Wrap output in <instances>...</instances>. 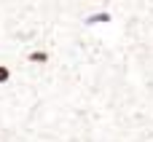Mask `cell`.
Returning <instances> with one entry per match:
<instances>
[{
	"mask_svg": "<svg viewBox=\"0 0 153 142\" xmlns=\"http://www.w3.org/2000/svg\"><path fill=\"white\" fill-rule=\"evenodd\" d=\"M0 86V142H105L78 94L46 64Z\"/></svg>",
	"mask_w": 153,
	"mask_h": 142,
	"instance_id": "obj_1",
	"label": "cell"
},
{
	"mask_svg": "<svg viewBox=\"0 0 153 142\" xmlns=\"http://www.w3.org/2000/svg\"><path fill=\"white\" fill-rule=\"evenodd\" d=\"M116 5H121V13H113L116 19L113 21H121L124 24V30L143 46V48H148V51H153V32L129 11V5H126V0H108V11H113Z\"/></svg>",
	"mask_w": 153,
	"mask_h": 142,
	"instance_id": "obj_2",
	"label": "cell"
},
{
	"mask_svg": "<svg viewBox=\"0 0 153 142\" xmlns=\"http://www.w3.org/2000/svg\"><path fill=\"white\" fill-rule=\"evenodd\" d=\"M51 59H54V51L51 48H43V46H35V48H30L24 54V64H30V67H43Z\"/></svg>",
	"mask_w": 153,
	"mask_h": 142,
	"instance_id": "obj_3",
	"label": "cell"
},
{
	"mask_svg": "<svg viewBox=\"0 0 153 142\" xmlns=\"http://www.w3.org/2000/svg\"><path fill=\"white\" fill-rule=\"evenodd\" d=\"M65 56H67V54H65ZM73 62H75V59H73ZM75 64H78V62H75ZM78 67H81V64H78ZM86 72H89V70H86ZM89 75H91V72H89ZM91 78H94V75H91ZM97 81H100V78H97ZM100 83H102V81H100ZM102 86H105V83H102ZM105 89H108V86H105ZM108 91H110V89H108ZM110 94H113V91H110ZM113 97H116V99H118V102L124 105V99H121L118 94H113ZM124 107H126V113H129V118H132V124H137V132H143L140 137H143L145 142H151V140H148V134H145V129H143V124H140V118H134V110H132L129 105H124Z\"/></svg>",
	"mask_w": 153,
	"mask_h": 142,
	"instance_id": "obj_4",
	"label": "cell"
},
{
	"mask_svg": "<svg viewBox=\"0 0 153 142\" xmlns=\"http://www.w3.org/2000/svg\"><path fill=\"white\" fill-rule=\"evenodd\" d=\"M13 81V67L8 62H0V86H8Z\"/></svg>",
	"mask_w": 153,
	"mask_h": 142,
	"instance_id": "obj_5",
	"label": "cell"
},
{
	"mask_svg": "<svg viewBox=\"0 0 153 142\" xmlns=\"http://www.w3.org/2000/svg\"><path fill=\"white\" fill-rule=\"evenodd\" d=\"M65 54H67V51H65ZM83 67H86V64H83ZM91 72H97V70H91ZM97 75H100V72H97ZM100 78H102V75H100ZM102 81H105V78H102ZM105 83H108V81H105ZM108 86H110V83H108ZM118 94H121V91H118ZM121 97H124V94H121ZM132 107H134V105H132ZM140 118H143V115H140ZM148 132H151V129H148ZM153 137V134H151Z\"/></svg>",
	"mask_w": 153,
	"mask_h": 142,
	"instance_id": "obj_6",
	"label": "cell"
}]
</instances>
